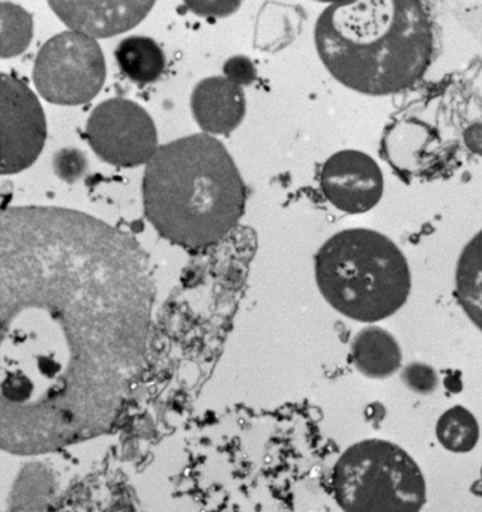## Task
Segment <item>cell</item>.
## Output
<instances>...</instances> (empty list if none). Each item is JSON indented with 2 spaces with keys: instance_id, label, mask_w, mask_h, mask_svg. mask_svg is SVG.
Segmentation results:
<instances>
[{
  "instance_id": "cell-1",
  "label": "cell",
  "mask_w": 482,
  "mask_h": 512,
  "mask_svg": "<svg viewBox=\"0 0 482 512\" xmlns=\"http://www.w3.org/2000/svg\"><path fill=\"white\" fill-rule=\"evenodd\" d=\"M154 284L127 233L62 208L0 223L2 448L38 455L110 430L145 367Z\"/></svg>"
},
{
  "instance_id": "cell-2",
  "label": "cell",
  "mask_w": 482,
  "mask_h": 512,
  "mask_svg": "<svg viewBox=\"0 0 482 512\" xmlns=\"http://www.w3.org/2000/svg\"><path fill=\"white\" fill-rule=\"evenodd\" d=\"M314 43L341 85L368 97H388L412 88L427 73L433 22L416 0L332 4L317 19Z\"/></svg>"
},
{
  "instance_id": "cell-3",
  "label": "cell",
  "mask_w": 482,
  "mask_h": 512,
  "mask_svg": "<svg viewBox=\"0 0 482 512\" xmlns=\"http://www.w3.org/2000/svg\"><path fill=\"white\" fill-rule=\"evenodd\" d=\"M142 190L149 223L187 250L214 247L244 215L241 173L223 143L209 134L160 146L146 164Z\"/></svg>"
},
{
  "instance_id": "cell-4",
  "label": "cell",
  "mask_w": 482,
  "mask_h": 512,
  "mask_svg": "<svg viewBox=\"0 0 482 512\" xmlns=\"http://www.w3.org/2000/svg\"><path fill=\"white\" fill-rule=\"evenodd\" d=\"M323 299L341 316L377 323L403 308L412 290L409 263L382 233L347 229L335 233L314 257Z\"/></svg>"
},
{
  "instance_id": "cell-5",
  "label": "cell",
  "mask_w": 482,
  "mask_h": 512,
  "mask_svg": "<svg viewBox=\"0 0 482 512\" xmlns=\"http://www.w3.org/2000/svg\"><path fill=\"white\" fill-rule=\"evenodd\" d=\"M343 512H421L427 482L415 458L397 443L365 439L338 457L331 475Z\"/></svg>"
},
{
  "instance_id": "cell-6",
  "label": "cell",
  "mask_w": 482,
  "mask_h": 512,
  "mask_svg": "<svg viewBox=\"0 0 482 512\" xmlns=\"http://www.w3.org/2000/svg\"><path fill=\"white\" fill-rule=\"evenodd\" d=\"M106 80V59L94 38L67 31L41 47L34 82L44 100L80 106L97 97Z\"/></svg>"
},
{
  "instance_id": "cell-7",
  "label": "cell",
  "mask_w": 482,
  "mask_h": 512,
  "mask_svg": "<svg viewBox=\"0 0 482 512\" xmlns=\"http://www.w3.org/2000/svg\"><path fill=\"white\" fill-rule=\"evenodd\" d=\"M86 139L104 163L124 169L148 164L160 149L149 113L124 98L95 107L86 124Z\"/></svg>"
},
{
  "instance_id": "cell-8",
  "label": "cell",
  "mask_w": 482,
  "mask_h": 512,
  "mask_svg": "<svg viewBox=\"0 0 482 512\" xmlns=\"http://www.w3.org/2000/svg\"><path fill=\"white\" fill-rule=\"evenodd\" d=\"M46 136L37 95L19 77L2 74V175L29 169L43 152Z\"/></svg>"
},
{
  "instance_id": "cell-9",
  "label": "cell",
  "mask_w": 482,
  "mask_h": 512,
  "mask_svg": "<svg viewBox=\"0 0 482 512\" xmlns=\"http://www.w3.org/2000/svg\"><path fill=\"white\" fill-rule=\"evenodd\" d=\"M383 188L382 170L365 152L353 149L337 152L320 170L323 196L344 214H365L376 208Z\"/></svg>"
},
{
  "instance_id": "cell-10",
  "label": "cell",
  "mask_w": 482,
  "mask_h": 512,
  "mask_svg": "<svg viewBox=\"0 0 482 512\" xmlns=\"http://www.w3.org/2000/svg\"><path fill=\"white\" fill-rule=\"evenodd\" d=\"M154 2H49L56 16L86 37L109 38L136 28L148 17Z\"/></svg>"
},
{
  "instance_id": "cell-11",
  "label": "cell",
  "mask_w": 482,
  "mask_h": 512,
  "mask_svg": "<svg viewBox=\"0 0 482 512\" xmlns=\"http://www.w3.org/2000/svg\"><path fill=\"white\" fill-rule=\"evenodd\" d=\"M440 137L427 122L401 119L385 128L380 154L400 175L416 176L430 169L439 155Z\"/></svg>"
},
{
  "instance_id": "cell-12",
  "label": "cell",
  "mask_w": 482,
  "mask_h": 512,
  "mask_svg": "<svg viewBox=\"0 0 482 512\" xmlns=\"http://www.w3.org/2000/svg\"><path fill=\"white\" fill-rule=\"evenodd\" d=\"M191 110L205 134L226 136L235 131L244 119V91L227 77H209L194 88Z\"/></svg>"
},
{
  "instance_id": "cell-13",
  "label": "cell",
  "mask_w": 482,
  "mask_h": 512,
  "mask_svg": "<svg viewBox=\"0 0 482 512\" xmlns=\"http://www.w3.org/2000/svg\"><path fill=\"white\" fill-rule=\"evenodd\" d=\"M350 362L362 376L371 380H385L398 373L403 364V352L397 338L370 325L362 328L350 344Z\"/></svg>"
},
{
  "instance_id": "cell-14",
  "label": "cell",
  "mask_w": 482,
  "mask_h": 512,
  "mask_svg": "<svg viewBox=\"0 0 482 512\" xmlns=\"http://www.w3.org/2000/svg\"><path fill=\"white\" fill-rule=\"evenodd\" d=\"M455 298L467 319L482 332V229L467 242L458 257Z\"/></svg>"
},
{
  "instance_id": "cell-15",
  "label": "cell",
  "mask_w": 482,
  "mask_h": 512,
  "mask_svg": "<svg viewBox=\"0 0 482 512\" xmlns=\"http://www.w3.org/2000/svg\"><path fill=\"white\" fill-rule=\"evenodd\" d=\"M116 61L122 73L140 85L155 82L164 70L163 50L151 38L130 37L116 49Z\"/></svg>"
},
{
  "instance_id": "cell-16",
  "label": "cell",
  "mask_w": 482,
  "mask_h": 512,
  "mask_svg": "<svg viewBox=\"0 0 482 512\" xmlns=\"http://www.w3.org/2000/svg\"><path fill=\"white\" fill-rule=\"evenodd\" d=\"M436 439L451 454H469L481 437L478 419L463 406H452L436 422Z\"/></svg>"
},
{
  "instance_id": "cell-17",
  "label": "cell",
  "mask_w": 482,
  "mask_h": 512,
  "mask_svg": "<svg viewBox=\"0 0 482 512\" xmlns=\"http://www.w3.org/2000/svg\"><path fill=\"white\" fill-rule=\"evenodd\" d=\"M0 20H2V38H0V53L2 58H14L28 49L34 34V23L31 14L22 7L10 2L0 5Z\"/></svg>"
},
{
  "instance_id": "cell-18",
  "label": "cell",
  "mask_w": 482,
  "mask_h": 512,
  "mask_svg": "<svg viewBox=\"0 0 482 512\" xmlns=\"http://www.w3.org/2000/svg\"><path fill=\"white\" fill-rule=\"evenodd\" d=\"M403 380L407 388L418 394H430L437 388L436 371L421 362L407 365L403 371Z\"/></svg>"
},
{
  "instance_id": "cell-19",
  "label": "cell",
  "mask_w": 482,
  "mask_h": 512,
  "mask_svg": "<svg viewBox=\"0 0 482 512\" xmlns=\"http://www.w3.org/2000/svg\"><path fill=\"white\" fill-rule=\"evenodd\" d=\"M56 172L68 182L77 181L86 169V161L79 151H64L56 157Z\"/></svg>"
},
{
  "instance_id": "cell-20",
  "label": "cell",
  "mask_w": 482,
  "mask_h": 512,
  "mask_svg": "<svg viewBox=\"0 0 482 512\" xmlns=\"http://www.w3.org/2000/svg\"><path fill=\"white\" fill-rule=\"evenodd\" d=\"M241 5V2H188L185 7L197 16L221 19L232 16Z\"/></svg>"
},
{
  "instance_id": "cell-21",
  "label": "cell",
  "mask_w": 482,
  "mask_h": 512,
  "mask_svg": "<svg viewBox=\"0 0 482 512\" xmlns=\"http://www.w3.org/2000/svg\"><path fill=\"white\" fill-rule=\"evenodd\" d=\"M224 74L230 82L236 83L238 86L250 85L256 77V70L254 65L251 64L250 59L236 56V58L229 59L227 64L224 65Z\"/></svg>"
},
{
  "instance_id": "cell-22",
  "label": "cell",
  "mask_w": 482,
  "mask_h": 512,
  "mask_svg": "<svg viewBox=\"0 0 482 512\" xmlns=\"http://www.w3.org/2000/svg\"><path fill=\"white\" fill-rule=\"evenodd\" d=\"M464 145L472 154L482 157V122L469 125L463 133Z\"/></svg>"
},
{
  "instance_id": "cell-23",
  "label": "cell",
  "mask_w": 482,
  "mask_h": 512,
  "mask_svg": "<svg viewBox=\"0 0 482 512\" xmlns=\"http://www.w3.org/2000/svg\"><path fill=\"white\" fill-rule=\"evenodd\" d=\"M470 494H473L475 497H479V499H482V463H481V470H479V476L476 481L472 482V485H470L469 488Z\"/></svg>"
}]
</instances>
